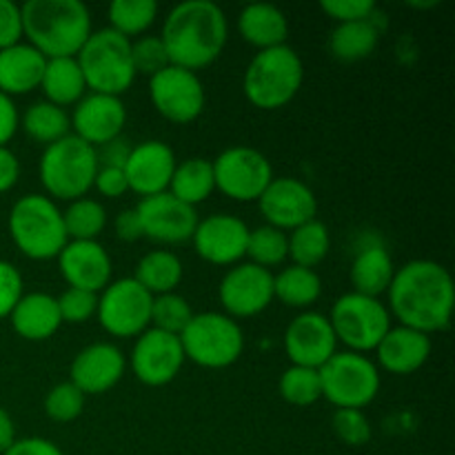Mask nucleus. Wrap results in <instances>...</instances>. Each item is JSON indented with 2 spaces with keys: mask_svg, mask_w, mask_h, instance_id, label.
Wrapping results in <instances>:
<instances>
[{
  "mask_svg": "<svg viewBox=\"0 0 455 455\" xmlns=\"http://www.w3.org/2000/svg\"><path fill=\"white\" fill-rule=\"evenodd\" d=\"M13 443H16V427H13V420L7 413V409L0 407V453L7 451Z\"/></svg>",
  "mask_w": 455,
  "mask_h": 455,
  "instance_id": "54",
  "label": "nucleus"
},
{
  "mask_svg": "<svg viewBox=\"0 0 455 455\" xmlns=\"http://www.w3.org/2000/svg\"><path fill=\"white\" fill-rule=\"evenodd\" d=\"M323 398L336 404L338 409H363L380 391V373L378 367L363 354L342 351L333 354L318 369Z\"/></svg>",
  "mask_w": 455,
  "mask_h": 455,
  "instance_id": "9",
  "label": "nucleus"
},
{
  "mask_svg": "<svg viewBox=\"0 0 455 455\" xmlns=\"http://www.w3.org/2000/svg\"><path fill=\"white\" fill-rule=\"evenodd\" d=\"M151 302L154 296L136 278H120L102 289L96 314L111 336H140L151 323Z\"/></svg>",
  "mask_w": 455,
  "mask_h": 455,
  "instance_id": "12",
  "label": "nucleus"
},
{
  "mask_svg": "<svg viewBox=\"0 0 455 455\" xmlns=\"http://www.w3.org/2000/svg\"><path fill=\"white\" fill-rule=\"evenodd\" d=\"M133 278L151 296L154 293L156 296H160V293H172L182 280V262L176 253L167 251V249H154V251L145 253L140 258Z\"/></svg>",
  "mask_w": 455,
  "mask_h": 455,
  "instance_id": "32",
  "label": "nucleus"
},
{
  "mask_svg": "<svg viewBox=\"0 0 455 455\" xmlns=\"http://www.w3.org/2000/svg\"><path fill=\"white\" fill-rule=\"evenodd\" d=\"M44 65L47 58L29 43H16L0 49V92L13 96L40 87Z\"/></svg>",
  "mask_w": 455,
  "mask_h": 455,
  "instance_id": "25",
  "label": "nucleus"
},
{
  "mask_svg": "<svg viewBox=\"0 0 455 455\" xmlns=\"http://www.w3.org/2000/svg\"><path fill=\"white\" fill-rule=\"evenodd\" d=\"M56 300L62 323H84V320H89L98 311V293L84 291V289H65Z\"/></svg>",
  "mask_w": 455,
  "mask_h": 455,
  "instance_id": "44",
  "label": "nucleus"
},
{
  "mask_svg": "<svg viewBox=\"0 0 455 455\" xmlns=\"http://www.w3.org/2000/svg\"><path fill=\"white\" fill-rule=\"evenodd\" d=\"M194 247L200 258L213 265H234L247 253L249 227L243 218L231 213H213L198 220L194 235Z\"/></svg>",
  "mask_w": 455,
  "mask_h": 455,
  "instance_id": "19",
  "label": "nucleus"
},
{
  "mask_svg": "<svg viewBox=\"0 0 455 455\" xmlns=\"http://www.w3.org/2000/svg\"><path fill=\"white\" fill-rule=\"evenodd\" d=\"M320 7L327 16L336 18L338 22L369 20L376 13L373 0H323Z\"/></svg>",
  "mask_w": 455,
  "mask_h": 455,
  "instance_id": "45",
  "label": "nucleus"
},
{
  "mask_svg": "<svg viewBox=\"0 0 455 455\" xmlns=\"http://www.w3.org/2000/svg\"><path fill=\"white\" fill-rule=\"evenodd\" d=\"M9 315H12V324L18 336L34 342L52 338L62 324L58 300L43 291L22 293V298Z\"/></svg>",
  "mask_w": 455,
  "mask_h": 455,
  "instance_id": "26",
  "label": "nucleus"
},
{
  "mask_svg": "<svg viewBox=\"0 0 455 455\" xmlns=\"http://www.w3.org/2000/svg\"><path fill=\"white\" fill-rule=\"evenodd\" d=\"M227 36L229 27L220 4L213 0H185L167 13L160 38L172 65L196 71L220 56Z\"/></svg>",
  "mask_w": 455,
  "mask_h": 455,
  "instance_id": "2",
  "label": "nucleus"
},
{
  "mask_svg": "<svg viewBox=\"0 0 455 455\" xmlns=\"http://www.w3.org/2000/svg\"><path fill=\"white\" fill-rule=\"evenodd\" d=\"M176 164V154L167 142L145 140L132 147V154L123 169L129 189L147 198V196L163 194L169 189Z\"/></svg>",
  "mask_w": 455,
  "mask_h": 455,
  "instance_id": "21",
  "label": "nucleus"
},
{
  "mask_svg": "<svg viewBox=\"0 0 455 455\" xmlns=\"http://www.w3.org/2000/svg\"><path fill=\"white\" fill-rule=\"evenodd\" d=\"M18 124H20V118H18L16 102L12 100V96L0 92V147H7V142L16 133Z\"/></svg>",
  "mask_w": 455,
  "mask_h": 455,
  "instance_id": "51",
  "label": "nucleus"
},
{
  "mask_svg": "<svg viewBox=\"0 0 455 455\" xmlns=\"http://www.w3.org/2000/svg\"><path fill=\"white\" fill-rule=\"evenodd\" d=\"M158 13L156 0H114L109 4L111 29L120 31L123 36L142 34L154 22Z\"/></svg>",
  "mask_w": 455,
  "mask_h": 455,
  "instance_id": "38",
  "label": "nucleus"
},
{
  "mask_svg": "<svg viewBox=\"0 0 455 455\" xmlns=\"http://www.w3.org/2000/svg\"><path fill=\"white\" fill-rule=\"evenodd\" d=\"M336 333L320 311H305L289 323L284 331V351L291 364L320 369L336 354Z\"/></svg>",
  "mask_w": 455,
  "mask_h": 455,
  "instance_id": "18",
  "label": "nucleus"
},
{
  "mask_svg": "<svg viewBox=\"0 0 455 455\" xmlns=\"http://www.w3.org/2000/svg\"><path fill=\"white\" fill-rule=\"evenodd\" d=\"M185 358L200 367L222 369L234 364L243 355V327L231 315L220 311H203L191 315L189 324L180 333Z\"/></svg>",
  "mask_w": 455,
  "mask_h": 455,
  "instance_id": "8",
  "label": "nucleus"
},
{
  "mask_svg": "<svg viewBox=\"0 0 455 455\" xmlns=\"http://www.w3.org/2000/svg\"><path fill=\"white\" fill-rule=\"evenodd\" d=\"M69 120L76 136L89 145L100 147L120 136L127 123V109L120 96L92 92L76 102L74 116Z\"/></svg>",
  "mask_w": 455,
  "mask_h": 455,
  "instance_id": "20",
  "label": "nucleus"
},
{
  "mask_svg": "<svg viewBox=\"0 0 455 455\" xmlns=\"http://www.w3.org/2000/svg\"><path fill=\"white\" fill-rule=\"evenodd\" d=\"M22 34L44 58L76 56L92 34V13L80 0H27Z\"/></svg>",
  "mask_w": 455,
  "mask_h": 455,
  "instance_id": "3",
  "label": "nucleus"
},
{
  "mask_svg": "<svg viewBox=\"0 0 455 455\" xmlns=\"http://www.w3.org/2000/svg\"><path fill=\"white\" fill-rule=\"evenodd\" d=\"M116 235L127 240V243L142 238V225L136 209H124V212L118 213V218H116Z\"/></svg>",
  "mask_w": 455,
  "mask_h": 455,
  "instance_id": "53",
  "label": "nucleus"
},
{
  "mask_svg": "<svg viewBox=\"0 0 455 455\" xmlns=\"http://www.w3.org/2000/svg\"><path fill=\"white\" fill-rule=\"evenodd\" d=\"M331 427L338 438L349 447H363L371 438L369 418L360 409H338L331 418Z\"/></svg>",
  "mask_w": 455,
  "mask_h": 455,
  "instance_id": "43",
  "label": "nucleus"
},
{
  "mask_svg": "<svg viewBox=\"0 0 455 455\" xmlns=\"http://www.w3.org/2000/svg\"><path fill=\"white\" fill-rule=\"evenodd\" d=\"M67 238L74 240H96V235L105 229L107 212L98 200L76 198L62 213Z\"/></svg>",
  "mask_w": 455,
  "mask_h": 455,
  "instance_id": "36",
  "label": "nucleus"
},
{
  "mask_svg": "<svg viewBox=\"0 0 455 455\" xmlns=\"http://www.w3.org/2000/svg\"><path fill=\"white\" fill-rule=\"evenodd\" d=\"M84 83L93 93L120 96L136 78L132 60V40L120 31L105 27L89 34L83 49L76 53Z\"/></svg>",
  "mask_w": 455,
  "mask_h": 455,
  "instance_id": "5",
  "label": "nucleus"
},
{
  "mask_svg": "<svg viewBox=\"0 0 455 455\" xmlns=\"http://www.w3.org/2000/svg\"><path fill=\"white\" fill-rule=\"evenodd\" d=\"M38 173L44 189L56 198H83L98 173L96 147L76 133H67L65 138L44 147Z\"/></svg>",
  "mask_w": 455,
  "mask_h": 455,
  "instance_id": "6",
  "label": "nucleus"
},
{
  "mask_svg": "<svg viewBox=\"0 0 455 455\" xmlns=\"http://www.w3.org/2000/svg\"><path fill=\"white\" fill-rule=\"evenodd\" d=\"M22 13L12 0H0V49L20 43Z\"/></svg>",
  "mask_w": 455,
  "mask_h": 455,
  "instance_id": "47",
  "label": "nucleus"
},
{
  "mask_svg": "<svg viewBox=\"0 0 455 455\" xmlns=\"http://www.w3.org/2000/svg\"><path fill=\"white\" fill-rule=\"evenodd\" d=\"M394 274L395 267L391 253L385 247H380V244H373V247H364L354 258L351 284H354V291L378 298L389 289Z\"/></svg>",
  "mask_w": 455,
  "mask_h": 455,
  "instance_id": "28",
  "label": "nucleus"
},
{
  "mask_svg": "<svg viewBox=\"0 0 455 455\" xmlns=\"http://www.w3.org/2000/svg\"><path fill=\"white\" fill-rule=\"evenodd\" d=\"M378 38L380 29L373 22V16L369 20L338 22L329 34V52L342 62L363 60L376 52Z\"/></svg>",
  "mask_w": 455,
  "mask_h": 455,
  "instance_id": "30",
  "label": "nucleus"
},
{
  "mask_svg": "<svg viewBox=\"0 0 455 455\" xmlns=\"http://www.w3.org/2000/svg\"><path fill=\"white\" fill-rule=\"evenodd\" d=\"M191 315L194 311L180 293H160L151 302V323H154V329H160V331L180 336L189 324Z\"/></svg>",
  "mask_w": 455,
  "mask_h": 455,
  "instance_id": "40",
  "label": "nucleus"
},
{
  "mask_svg": "<svg viewBox=\"0 0 455 455\" xmlns=\"http://www.w3.org/2000/svg\"><path fill=\"white\" fill-rule=\"evenodd\" d=\"M93 185L98 187L102 196L107 198H116V196H123L129 189L127 176H124V169L120 167H98L96 178H93Z\"/></svg>",
  "mask_w": 455,
  "mask_h": 455,
  "instance_id": "48",
  "label": "nucleus"
},
{
  "mask_svg": "<svg viewBox=\"0 0 455 455\" xmlns=\"http://www.w3.org/2000/svg\"><path fill=\"white\" fill-rule=\"evenodd\" d=\"M331 323L336 340L345 342L351 351L363 354L380 345L385 333L391 329L387 307L378 298L364 293H342L331 307Z\"/></svg>",
  "mask_w": 455,
  "mask_h": 455,
  "instance_id": "10",
  "label": "nucleus"
},
{
  "mask_svg": "<svg viewBox=\"0 0 455 455\" xmlns=\"http://www.w3.org/2000/svg\"><path fill=\"white\" fill-rule=\"evenodd\" d=\"M212 164L218 189L240 203L258 200L274 180L269 158L253 147H229L220 151Z\"/></svg>",
  "mask_w": 455,
  "mask_h": 455,
  "instance_id": "11",
  "label": "nucleus"
},
{
  "mask_svg": "<svg viewBox=\"0 0 455 455\" xmlns=\"http://www.w3.org/2000/svg\"><path fill=\"white\" fill-rule=\"evenodd\" d=\"M58 267L69 287L98 293L111 283V258L98 240H71L58 253Z\"/></svg>",
  "mask_w": 455,
  "mask_h": 455,
  "instance_id": "22",
  "label": "nucleus"
},
{
  "mask_svg": "<svg viewBox=\"0 0 455 455\" xmlns=\"http://www.w3.org/2000/svg\"><path fill=\"white\" fill-rule=\"evenodd\" d=\"M238 29L244 40L260 49L284 44L289 36V20L280 7L271 3L244 4L238 16Z\"/></svg>",
  "mask_w": 455,
  "mask_h": 455,
  "instance_id": "27",
  "label": "nucleus"
},
{
  "mask_svg": "<svg viewBox=\"0 0 455 455\" xmlns=\"http://www.w3.org/2000/svg\"><path fill=\"white\" fill-rule=\"evenodd\" d=\"M22 129L29 133L34 140L52 145L69 133L71 120L65 107H58L49 100H38L25 111L22 116Z\"/></svg>",
  "mask_w": 455,
  "mask_h": 455,
  "instance_id": "35",
  "label": "nucleus"
},
{
  "mask_svg": "<svg viewBox=\"0 0 455 455\" xmlns=\"http://www.w3.org/2000/svg\"><path fill=\"white\" fill-rule=\"evenodd\" d=\"M218 296L227 315L235 318L256 315L274 300V274L253 262H240L231 267L220 280Z\"/></svg>",
  "mask_w": 455,
  "mask_h": 455,
  "instance_id": "14",
  "label": "nucleus"
},
{
  "mask_svg": "<svg viewBox=\"0 0 455 455\" xmlns=\"http://www.w3.org/2000/svg\"><path fill=\"white\" fill-rule=\"evenodd\" d=\"M185 363L180 336L160 331V329H145L138 336L132 351V367L138 380L149 387H163L178 376Z\"/></svg>",
  "mask_w": 455,
  "mask_h": 455,
  "instance_id": "16",
  "label": "nucleus"
},
{
  "mask_svg": "<svg viewBox=\"0 0 455 455\" xmlns=\"http://www.w3.org/2000/svg\"><path fill=\"white\" fill-rule=\"evenodd\" d=\"M149 96L156 109L178 124L198 118L207 100L204 84L198 74L178 65H167L163 71L151 76Z\"/></svg>",
  "mask_w": 455,
  "mask_h": 455,
  "instance_id": "13",
  "label": "nucleus"
},
{
  "mask_svg": "<svg viewBox=\"0 0 455 455\" xmlns=\"http://www.w3.org/2000/svg\"><path fill=\"white\" fill-rule=\"evenodd\" d=\"M132 60L133 69L147 74L149 78L158 74V71H163L167 65H172L160 36H142L136 43H132Z\"/></svg>",
  "mask_w": 455,
  "mask_h": 455,
  "instance_id": "42",
  "label": "nucleus"
},
{
  "mask_svg": "<svg viewBox=\"0 0 455 455\" xmlns=\"http://www.w3.org/2000/svg\"><path fill=\"white\" fill-rule=\"evenodd\" d=\"M20 178V163L7 147H0V194L9 191Z\"/></svg>",
  "mask_w": 455,
  "mask_h": 455,
  "instance_id": "52",
  "label": "nucleus"
},
{
  "mask_svg": "<svg viewBox=\"0 0 455 455\" xmlns=\"http://www.w3.org/2000/svg\"><path fill=\"white\" fill-rule=\"evenodd\" d=\"M22 298V275L12 262L0 260V318H7Z\"/></svg>",
  "mask_w": 455,
  "mask_h": 455,
  "instance_id": "46",
  "label": "nucleus"
},
{
  "mask_svg": "<svg viewBox=\"0 0 455 455\" xmlns=\"http://www.w3.org/2000/svg\"><path fill=\"white\" fill-rule=\"evenodd\" d=\"M98 154V167H124L129 154H132V145H129L127 138L118 136L114 140L105 142V145L96 147Z\"/></svg>",
  "mask_w": 455,
  "mask_h": 455,
  "instance_id": "49",
  "label": "nucleus"
},
{
  "mask_svg": "<svg viewBox=\"0 0 455 455\" xmlns=\"http://www.w3.org/2000/svg\"><path fill=\"white\" fill-rule=\"evenodd\" d=\"M280 395L287 403L296 404V407H309V404L318 403L323 398V385H320V373L318 369L309 367H298L291 364L284 369L278 382Z\"/></svg>",
  "mask_w": 455,
  "mask_h": 455,
  "instance_id": "37",
  "label": "nucleus"
},
{
  "mask_svg": "<svg viewBox=\"0 0 455 455\" xmlns=\"http://www.w3.org/2000/svg\"><path fill=\"white\" fill-rule=\"evenodd\" d=\"M378 363L395 376H409L418 371L431 355L429 333L411 327H391L376 347Z\"/></svg>",
  "mask_w": 455,
  "mask_h": 455,
  "instance_id": "24",
  "label": "nucleus"
},
{
  "mask_svg": "<svg viewBox=\"0 0 455 455\" xmlns=\"http://www.w3.org/2000/svg\"><path fill=\"white\" fill-rule=\"evenodd\" d=\"M9 234L16 247L34 260L53 258L67 240L62 212L52 198L40 194L22 196L9 212Z\"/></svg>",
  "mask_w": 455,
  "mask_h": 455,
  "instance_id": "7",
  "label": "nucleus"
},
{
  "mask_svg": "<svg viewBox=\"0 0 455 455\" xmlns=\"http://www.w3.org/2000/svg\"><path fill=\"white\" fill-rule=\"evenodd\" d=\"M305 78V67L293 47L275 44L260 49L244 71L243 87L249 100L260 109H278L284 107L300 89Z\"/></svg>",
  "mask_w": 455,
  "mask_h": 455,
  "instance_id": "4",
  "label": "nucleus"
},
{
  "mask_svg": "<svg viewBox=\"0 0 455 455\" xmlns=\"http://www.w3.org/2000/svg\"><path fill=\"white\" fill-rule=\"evenodd\" d=\"M258 203H260V212L267 222L280 231L296 229L305 222L314 220L315 212H318V200H315L311 187L291 176L274 178L262 191Z\"/></svg>",
  "mask_w": 455,
  "mask_h": 455,
  "instance_id": "17",
  "label": "nucleus"
},
{
  "mask_svg": "<svg viewBox=\"0 0 455 455\" xmlns=\"http://www.w3.org/2000/svg\"><path fill=\"white\" fill-rule=\"evenodd\" d=\"M142 225V235L156 243L176 244L194 235L198 227V212L191 204L182 203L169 191L140 198L136 207Z\"/></svg>",
  "mask_w": 455,
  "mask_h": 455,
  "instance_id": "15",
  "label": "nucleus"
},
{
  "mask_svg": "<svg viewBox=\"0 0 455 455\" xmlns=\"http://www.w3.org/2000/svg\"><path fill=\"white\" fill-rule=\"evenodd\" d=\"M3 455H65L58 444L47 438H16V443Z\"/></svg>",
  "mask_w": 455,
  "mask_h": 455,
  "instance_id": "50",
  "label": "nucleus"
},
{
  "mask_svg": "<svg viewBox=\"0 0 455 455\" xmlns=\"http://www.w3.org/2000/svg\"><path fill=\"white\" fill-rule=\"evenodd\" d=\"M320 293H323V283L314 269L291 265L274 275V298L278 296V300L287 307L305 309L318 300Z\"/></svg>",
  "mask_w": 455,
  "mask_h": 455,
  "instance_id": "33",
  "label": "nucleus"
},
{
  "mask_svg": "<svg viewBox=\"0 0 455 455\" xmlns=\"http://www.w3.org/2000/svg\"><path fill=\"white\" fill-rule=\"evenodd\" d=\"M84 394L74 382H58L44 398V411L56 422H71L83 413Z\"/></svg>",
  "mask_w": 455,
  "mask_h": 455,
  "instance_id": "41",
  "label": "nucleus"
},
{
  "mask_svg": "<svg viewBox=\"0 0 455 455\" xmlns=\"http://www.w3.org/2000/svg\"><path fill=\"white\" fill-rule=\"evenodd\" d=\"M389 305L404 327L422 333L444 329L451 320L455 284L447 267L435 260H411L389 284Z\"/></svg>",
  "mask_w": 455,
  "mask_h": 455,
  "instance_id": "1",
  "label": "nucleus"
},
{
  "mask_svg": "<svg viewBox=\"0 0 455 455\" xmlns=\"http://www.w3.org/2000/svg\"><path fill=\"white\" fill-rule=\"evenodd\" d=\"M124 355L111 342H93L76 354L71 360V382L83 391L84 395L105 394L116 387L123 378Z\"/></svg>",
  "mask_w": 455,
  "mask_h": 455,
  "instance_id": "23",
  "label": "nucleus"
},
{
  "mask_svg": "<svg viewBox=\"0 0 455 455\" xmlns=\"http://www.w3.org/2000/svg\"><path fill=\"white\" fill-rule=\"evenodd\" d=\"M40 87H43L49 102H53L58 107H65L74 105V102H78L84 96L87 83H84L83 69H80L76 56H65L47 58Z\"/></svg>",
  "mask_w": 455,
  "mask_h": 455,
  "instance_id": "29",
  "label": "nucleus"
},
{
  "mask_svg": "<svg viewBox=\"0 0 455 455\" xmlns=\"http://www.w3.org/2000/svg\"><path fill=\"white\" fill-rule=\"evenodd\" d=\"M213 189H216L213 164L200 156H194V158H187L180 164H176L167 191L182 203L196 207L198 203L207 200Z\"/></svg>",
  "mask_w": 455,
  "mask_h": 455,
  "instance_id": "31",
  "label": "nucleus"
},
{
  "mask_svg": "<svg viewBox=\"0 0 455 455\" xmlns=\"http://www.w3.org/2000/svg\"><path fill=\"white\" fill-rule=\"evenodd\" d=\"M289 243V256L293 258V265L307 267L314 269L315 265L324 260L329 253V244H331V235H329L327 225L318 218L305 222V225L296 227L291 235L287 238Z\"/></svg>",
  "mask_w": 455,
  "mask_h": 455,
  "instance_id": "34",
  "label": "nucleus"
},
{
  "mask_svg": "<svg viewBox=\"0 0 455 455\" xmlns=\"http://www.w3.org/2000/svg\"><path fill=\"white\" fill-rule=\"evenodd\" d=\"M247 256L251 258L253 265H260L265 269L280 265L289 256L287 235H284V231L275 229L271 225L249 229Z\"/></svg>",
  "mask_w": 455,
  "mask_h": 455,
  "instance_id": "39",
  "label": "nucleus"
}]
</instances>
